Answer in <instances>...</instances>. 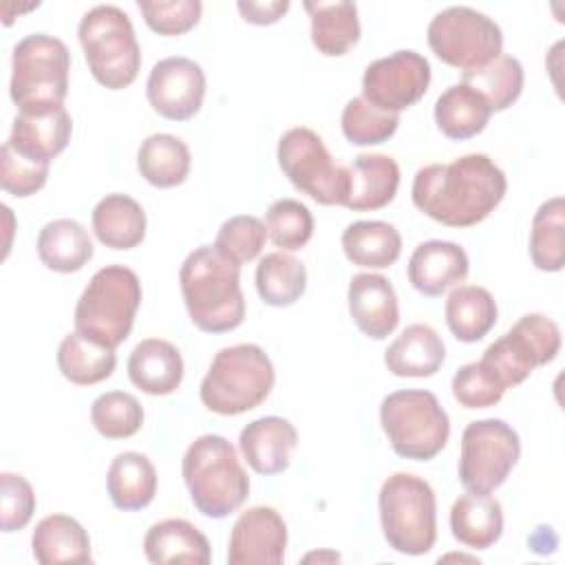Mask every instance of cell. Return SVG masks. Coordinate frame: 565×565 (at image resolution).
Returning <instances> with one entry per match:
<instances>
[{
	"mask_svg": "<svg viewBox=\"0 0 565 565\" xmlns=\"http://www.w3.org/2000/svg\"><path fill=\"white\" fill-rule=\"evenodd\" d=\"M508 179L483 152L450 163H430L415 172L411 196L419 212L448 227L481 223L503 201Z\"/></svg>",
	"mask_w": 565,
	"mask_h": 565,
	"instance_id": "6da1fadb",
	"label": "cell"
},
{
	"mask_svg": "<svg viewBox=\"0 0 565 565\" xmlns=\"http://www.w3.org/2000/svg\"><path fill=\"white\" fill-rule=\"evenodd\" d=\"M179 287L196 329L225 333L243 324L241 267L227 260L214 245H201L185 256L179 269Z\"/></svg>",
	"mask_w": 565,
	"mask_h": 565,
	"instance_id": "7a4b0ae2",
	"label": "cell"
},
{
	"mask_svg": "<svg viewBox=\"0 0 565 565\" xmlns=\"http://www.w3.org/2000/svg\"><path fill=\"white\" fill-rule=\"evenodd\" d=\"M181 475L194 508L210 519L236 512L249 494V477L236 448L221 435L196 437L183 455Z\"/></svg>",
	"mask_w": 565,
	"mask_h": 565,
	"instance_id": "3957f363",
	"label": "cell"
},
{
	"mask_svg": "<svg viewBox=\"0 0 565 565\" xmlns=\"http://www.w3.org/2000/svg\"><path fill=\"white\" fill-rule=\"evenodd\" d=\"M276 382L269 355L252 342L223 347L201 380L199 397L216 415H241L260 406Z\"/></svg>",
	"mask_w": 565,
	"mask_h": 565,
	"instance_id": "277c9868",
	"label": "cell"
},
{
	"mask_svg": "<svg viewBox=\"0 0 565 565\" xmlns=\"http://www.w3.org/2000/svg\"><path fill=\"white\" fill-rule=\"evenodd\" d=\"M139 305V276L126 265H106L93 274L75 305V331L117 349L130 335Z\"/></svg>",
	"mask_w": 565,
	"mask_h": 565,
	"instance_id": "5b68a950",
	"label": "cell"
},
{
	"mask_svg": "<svg viewBox=\"0 0 565 565\" xmlns=\"http://www.w3.org/2000/svg\"><path fill=\"white\" fill-rule=\"evenodd\" d=\"M77 38L90 75L110 90L130 86L141 68V51L128 13L115 4L88 9L77 26Z\"/></svg>",
	"mask_w": 565,
	"mask_h": 565,
	"instance_id": "8992f818",
	"label": "cell"
},
{
	"mask_svg": "<svg viewBox=\"0 0 565 565\" xmlns=\"http://www.w3.org/2000/svg\"><path fill=\"white\" fill-rule=\"evenodd\" d=\"M386 543L406 556L430 552L437 539V501L430 483L411 472L391 475L377 494Z\"/></svg>",
	"mask_w": 565,
	"mask_h": 565,
	"instance_id": "52a82bcc",
	"label": "cell"
},
{
	"mask_svg": "<svg viewBox=\"0 0 565 565\" xmlns=\"http://www.w3.org/2000/svg\"><path fill=\"white\" fill-rule=\"evenodd\" d=\"M68 71L71 53L60 38L46 33L24 35L11 55L9 95L18 113L64 106Z\"/></svg>",
	"mask_w": 565,
	"mask_h": 565,
	"instance_id": "ba28073f",
	"label": "cell"
},
{
	"mask_svg": "<svg viewBox=\"0 0 565 565\" xmlns=\"http://www.w3.org/2000/svg\"><path fill=\"white\" fill-rule=\"evenodd\" d=\"M380 424L391 448L413 461H430L450 437L448 413L435 393L419 388L388 393L380 404Z\"/></svg>",
	"mask_w": 565,
	"mask_h": 565,
	"instance_id": "9c48e42d",
	"label": "cell"
},
{
	"mask_svg": "<svg viewBox=\"0 0 565 565\" xmlns=\"http://www.w3.org/2000/svg\"><path fill=\"white\" fill-rule=\"evenodd\" d=\"M276 159L296 190L320 205H344L349 170L333 161L318 132L305 126L289 128L278 139Z\"/></svg>",
	"mask_w": 565,
	"mask_h": 565,
	"instance_id": "30bf717a",
	"label": "cell"
},
{
	"mask_svg": "<svg viewBox=\"0 0 565 565\" xmlns=\"http://www.w3.org/2000/svg\"><path fill=\"white\" fill-rule=\"evenodd\" d=\"M426 40L433 53L448 66L472 71L501 55V26L486 13L455 4L435 13L428 22Z\"/></svg>",
	"mask_w": 565,
	"mask_h": 565,
	"instance_id": "8fae6325",
	"label": "cell"
},
{
	"mask_svg": "<svg viewBox=\"0 0 565 565\" xmlns=\"http://www.w3.org/2000/svg\"><path fill=\"white\" fill-rule=\"evenodd\" d=\"M558 351V324L545 313H525L483 351L479 362L508 391L510 386L525 382L536 366L552 362Z\"/></svg>",
	"mask_w": 565,
	"mask_h": 565,
	"instance_id": "7c38bea8",
	"label": "cell"
},
{
	"mask_svg": "<svg viewBox=\"0 0 565 565\" xmlns=\"http://www.w3.org/2000/svg\"><path fill=\"white\" fill-rule=\"evenodd\" d=\"M521 457L519 433L503 419H477L461 433L459 481L468 492L490 494L505 483Z\"/></svg>",
	"mask_w": 565,
	"mask_h": 565,
	"instance_id": "4fadbf2b",
	"label": "cell"
},
{
	"mask_svg": "<svg viewBox=\"0 0 565 565\" xmlns=\"http://www.w3.org/2000/svg\"><path fill=\"white\" fill-rule=\"evenodd\" d=\"M430 64L411 49L373 60L362 75V97L384 113L399 115L428 90Z\"/></svg>",
	"mask_w": 565,
	"mask_h": 565,
	"instance_id": "5bb4252c",
	"label": "cell"
},
{
	"mask_svg": "<svg viewBox=\"0 0 565 565\" xmlns=\"http://www.w3.org/2000/svg\"><path fill=\"white\" fill-rule=\"evenodd\" d=\"M146 95L152 110L161 117L170 121L192 119L203 106L205 73L185 55L163 57L148 75Z\"/></svg>",
	"mask_w": 565,
	"mask_h": 565,
	"instance_id": "9a60e30c",
	"label": "cell"
},
{
	"mask_svg": "<svg viewBox=\"0 0 565 565\" xmlns=\"http://www.w3.org/2000/svg\"><path fill=\"white\" fill-rule=\"evenodd\" d=\"M287 525L269 505H254L238 514L227 543L230 565H278L285 561Z\"/></svg>",
	"mask_w": 565,
	"mask_h": 565,
	"instance_id": "2e32d148",
	"label": "cell"
},
{
	"mask_svg": "<svg viewBox=\"0 0 565 565\" xmlns=\"http://www.w3.org/2000/svg\"><path fill=\"white\" fill-rule=\"evenodd\" d=\"M73 119L64 106L22 110L15 115L7 143L22 157L49 166L71 141Z\"/></svg>",
	"mask_w": 565,
	"mask_h": 565,
	"instance_id": "e0dca14e",
	"label": "cell"
},
{
	"mask_svg": "<svg viewBox=\"0 0 565 565\" xmlns=\"http://www.w3.org/2000/svg\"><path fill=\"white\" fill-rule=\"evenodd\" d=\"M468 269L470 260L466 249L452 241L437 238L419 243L406 265L408 282L428 298H437L463 282Z\"/></svg>",
	"mask_w": 565,
	"mask_h": 565,
	"instance_id": "ac0fdd59",
	"label": "cell"
},
{
	"mask_svg": "<svg viewBox=\"0 0 565 565\" xmlns=\"http://www.w3.org/2000/svg\"><path fill=\"white\" fill-rule=\"evenodd\" d=\"M298 446L296 426L278 415H265L249 422L238 435V448L249 468L258 475H280L291 463Z\"/></svg>",
	"mask_w": 565,
	"mask_h": 565,
	"instance_id": "d6986e66",
	"label": "cell"
},
{
	"mask_svg": "<svg viewBox=\"0 0 565 565\" xmlns=\"http://www.w3.org/2000/svg\"><path fill=\"white\" fill-rule=\"evenodd\" d=\"M349 313L355 327L373 340H384L399 322L397 294L382 274H355L347 291Z\"/></svg>",
	"mask_w": 565,
	"mask_h": 565,
	"instance_id": "ffe728a7",
	"label": "cell"
},
{
	"mask_svg": "<svg viewBox=\"0 0 565 565\" xmlns=\"http://www.w3.org/2000/svg\"><path fill=\"white\" fill-rule=\"evenodd\" d=\"M349 170L347 210L373 212L388 205L399 188V166L388 154L362 152L353 159Z\"/></svg>",
	"mask_w": 565,
	"mask_h": 565,
	"instance_id": "44dd1931",
	"label": "cell"
},
{
	"mask_svg": "<svg viewBox=\"0 0 565 565\" xmlns=\"http://www.w3.org/2000/svg\"><path fill=\"white\" fill-rule=\"evenodd\" d=\"M130 382L148 395H170L181 386L183 358L179 349L161 338L141 340L128 355Z\"/></svg>",
	"mask_w": 565,
	"mask_h": 565,
	"instance_id": "7402d4cb",
	"label": "cell"
},
{
	"mask_svg": "<svg viewBox=\"0 0 565 565\" xmlns=\"http://www.w3.org/2000/svg\"><path fill=\"white\" fill-rule=\"evenodd\" d=\"M444 360V340L424 322L408 324L384 351V364L397 377H430L441 369Z\"/></svg>",
	"mask_w": 565,
	"mask_h": 565,
	"instance_id": "603a6c76",
	"label": "cell"
},
{
	"mask_svg": "<svg viewBox=\"0 0 565 565\" xmlns=\"http://www.w3.org/2000/svg\"><path fill=\"white\" fill-rule=\"evenodd\" d=\"M143 552L150 563H194L207 565L210 543L207 536L185 519H163L143 536Z\"/></svg>",
	"mask_w": 565,
	"mask_h": 565,
	"instance_id": "cb8c5ba5",
	"label": "cell"
},
{
	"mask_svg": "<svg viewBox=\"0 0 565 565\" xmlns=\"http://www.w3.org/2000/svg\"><path fill=\"white\" fill-rule=\"evenodd\" d=\"M31 552L40 565L93 561L88 532L68 514L44 516L31 534Z\"/></svg>",
	"mask_w": 565,
	"mask_h": 565,
	"instance_id": "d4e9b609",
	"label": "cell"
},
{
	"mask_svg": "<svg viewBox=\"0 0 565 565\" xmlns=\"http://www.w3.org/2000/svg\"><path fill=\"white\" fill-rule=\"evenodd\" d=\"M106 490L117 510L135 512L148 508L157 494L154 463L137 450L119 452L108 466Z\"/></svg>",
	"mask_w": 565,
	"mask_h": 565,
	"instance_id": "484cf974",
	"label": "cell"
},
{
	"mask_svg": "<svg viewBox=\"0 0 565 565\" xmlns=\"http://www.w3.org/2000/svg\"><path fill=\"white\" fill-rule=\"evenodd\" d=\"M450 532L470 550H488L503 534V508L490 494L466 492L450 508Z\"/></svg>",
	"mask_w": 565,
	"mask_h": 565,
	"instance_id": "4316f807",
	"label": "cell"
},
{
	"mask_svg": "<svg viewBox=\"0 0 565 565\" xmlns=\"http://www.w3.org/2000/svg\"><path fill=\"white\" fill-rule=\"evenodd\" d=\"M305 11L311 20V42L318 53L340 57L360 40L358 7L349 0H307Z\"/></svg>",
	"mask_w": 565,
	"mask_h": 565,
	"instance_id": "83f0119b",
	"label": "cell"
},
{
	"mask_svg": "<svg viewBox=\"0 0 565 565\" xmlns=\"http://www.w3.org/2000/svg\"><path fill=\"white\" fill-rule=\"evenodd\" d=\"M93 232L110 249H132L146 236V212L128 194L113 192L93 207Z\"/></svg>",
	"mask_w": 565,
	"mask_h": 565,
	"instance_id": "f1b7e54d",
	"label": "cell"
},
{
	"mask_svg": "<svg viewBox=\"0 0 565 565\" xmlns=\"http://www.w3.org/2000/svg\"><path fill=\"white\" fill-rule=\"evenodd\" d=\"M492 108L472 86L457 82L448 86L435 102L437 128L455 141L477 137L490 121Z\"/></svg>",
	"mask_w": 565,
	"mask_h": 565,
	"instance_id": "f546056e",
	"label": "cell"
},
{
	"mask_svg": "<svg viewBox=\"0 0 565 565\" xmlns=\"http://www.w3.org/2000/svg\"><path fill=\"white\" fill-rule=\"evenodd\" d=\"M40 260L60 274L79 271L93 258V241L88 230L75 218L49 221L38 234Z\"/></svg>",
	"mask_w": 565,
	"mask_h": 565,
	"instance_id": "4dcf8cb0",
	"label": "cell"
},
{
	"mask_svg": "<svg viewBox=\"0 0 565 565\" xmlns=\"http://www.w3.org/2000/svg\"><path fill=\"white\" fill-rule=\"evenodd\" d=\"M444 316L450 333L459 342H479L497 322V300L486 287L457 285L446 298Z\"/></svg>",
	"mask_w": 565,
	"mask_h": 565,
	"instance_id": "1f68e13d",
	"label": "cell"
},
{
	"mask_svg": "<svg viewBox=\"0 0 565 565\" xmlns=\"http://www.w3.org/2000/svg\"><path fill=\"white\" fill-rule=\"evenodd\" d=\"M190 148L181 137L154 132L137 150V170L154 188L181 185L190 174Z\"/></svg>",
	"mask_w": 565,
	"mask_h": 565,
	"instance_id": "d6a6232c",
	"label": "cell"
},
{
	"mask_svg": "<svg viewBox=\"0 0 565 565\" xmlns=\"http://www.w3.org/2000/svg\"><path fill=\"white\" fill-rule=\"evenodd\" d=\"M344 256L366 269H386L402 254V236L386 221H355L342 232Z\"/></svg>",
	"mask_w": 565,
	"mask_h": 565,
	"instance_id": "836d02e7",
	"label": "cell"
},
{
	"mask_svg": "<svg viewBox=\"0 0 565 565\" xmlns=\"http://www.w3.org/2000/svg\"><path fill=\"white\" fill-rule=\"evenodd\" d=\"M60 373L77 386H90L113 375L117 366L115 349L102 347L79 331H71L57 347Z\"/></svg>",
	"mask_w": 565,
	"mask_h": 565,
	"instance_id": "e575fe53",
	"label": "cell"
},
{
	"mask_svg": "<svg viewBox=\"0 0 565 565\" xmlns=\"http://www.w3.org/2000/svg\"><path fill=\"white\" fill-rule=\"evenodd\" d=\"M305 289L307 269L296 256L287 252H271L258 260L256 291L265 305L289 307L300 300Z\"/></svg>",
	"mask_w": 565,
	"mask_h": 565,
	"instance_id": "d590c367",
	"label": "cell"
},
{
	"mask_svg": "<svg viewBox=\"0 0 565 565\" xmlns=\"http://www.w3.org/2000/svg\"><path fill=\"white\" fill-rule=\"evenodd\" d=\"M530 258L541 271H561L565 265V201L552 196L539 205L530 230Z\"/></svg>",
	"mask_w": 565,
	"mask_h": 565,
	"instance_id": "8d00e7d4",
	"label": "cell"
},
{
	"mask_svg": "<svg viewBox=\"0 0 565 565\" xmlns=\"http://www.w3.org/2000/svg\"><path fill=\"white\" fill-rule=\"evenodd\" d=\"M461 82L479 90L486 102L490 104L492 113L494 110H505L510 108L523 90V66L514 55L501 53L492 62L463 71Z\"/></svg>",
	"mask_w": 565,
	"mask_h": 565,
	"instance_id": "74e56055",
	"label": "cell"
},
{
	"mask_svg": "<svg viewBox=\"0 0 565 565\" xmlns=\"http://www.w3.org/2000/svg\"><path fill=\"white\" fill-rule=\"evenodd\" d=\"M90 422L106 439L132 437L143 424V408L132 393L108 391L93 399Z\"/></svg>",
	"mask_w": 565,
	"mask_h": 565,
	"instance_id": "f35d334b",
	"label": "cell"
},
{
	"mask_svg": "<svg viewBox=\"0 0 565 565\" xmlns=\"http://www.w3.org/2000/svg\"><path fill=\"white\" fill-rule=\"evenodd\" d=\"M267 238L280 252H296L313 236V216L309 207L296 199H276L265 212Z\"/></svg>",
	"mask_w": 565,
	"mask_h": 565,
	"instance_id": "ab89813d",
	"label": "cell"
},
{
	"mask_svg": "<svg viewBox=\"0 0 565 565\" xmlns=\"http://www.w3.org/2000/svg\"><path fill=\"white\" fill-rule=\"evenodd\" d=\"M399 126V115L384 113L364 97H353L342 108V132L353 146H377L388 141Z\"/></svg>",
	"mask_w": 565,
	"mask_h": 565,
	"instance_id": "60d3db41",
	"label": "cell"
},
{
	"mask_svg": "<svg viewBox=\"0 0 565 565\" xmlns=\"http://www.w3.org/2000/svg\"><path fill=\"white\" fill-rule=\"evenodd\" d=\"M267 241V227L258 216L236 214L221 223L214 247L234 265H243L254 260Z\"/></svg>",
	"mask_w": 565,
	"mask_h": 565,
	"instance_id": "b9f144b4",
	"label": "cell"
},
{
	"mask_svg": "<svg viewBox=\"0 0 565 565\" xmlns=\"http://www.w3.org/2000/svg\"><path fill=\"white\" fill-rule=\"evenodd\" d=\"M139 13L159 35L188 33L201 18V0H139Z\"/></svg>",
	"mask_w": 565,
	"mask_h": 565,
	"instance_id": "7bdbcfd3",
	"label": "cell"
},
{
	"mask_svg": "<svg viewBox=\"0 0 565 565\" xmlns=\"http://www.w3.org/2000/svg\"><path fill=\"white\" fill-rule=\"evenodd\" d=\"M503 393L505 388L481 362H468L452 375V395L463 408L494 406L501 402Z\"/></svg>",
	"mask_w": 565,
	"mask_h": 565,
	"instance_id": "ee69618b",
	"label": "cell"
},
{
	"mask_svg": "<svg viewBox=\"0 0 565 565\" xmlns=\"http://www.w3.org/2000/svg\"><path fill=\"white\" fill-rule=\"evenodd\" d=\"M49 166L35 163L15 152L7 141L0 150V185L13 196H31L44 188Z\"/></svg>",
	"mask_w": 565,
	"mask_h": 565,
	"instance_id": "f6af8a7d",
	"label": "cell"
},
{
	"mask_svg": "<svg viewBox=\"0 0 565 565\" xmlns=\"http://www.w3.org/2000/svg\"><path fill=\"white\" fill-rule=\"evenodd\" d=\"M35 512V492L31 483L15 472L0 475V527L2 532L22 530Z\"/></svg>",
	"mask_w": 565,
	"mask_h": 565,
	"instance_id": "bcb514c9",
	"label": "cell"
},
{
	"mask_svg": "<svg viewBox=\"0 0 565 565\" xmlns=\"http://www.w3.org/2000/svg\"><path fill=\"white\" fill-rule=\"evenodd\" d=\"M236 9L249 24H274L289 11V0H238Z\"/></svg>",
	"mask_w": 565,
	"mask_h": 565,
	"instance_id": "7dc6e473",
	"label": "cell"
},
{
	"mask_svg": "<svg viewBox=\"0 0 565 565\" xmlns=\"http://www.w3.org/2000/svg\"><path fill=\"white\" fill-rule=\"evenodd\" d=\"M313 558H318V561H322V558L340 561V554H335V552H327V554H307V556H305V561H313Z\"/></svg>",
	"mask_w": 565,
	"mask_h": 565,
	"instance_id": "c3c4849f",
	"label": "cell"
}]
</instances>
